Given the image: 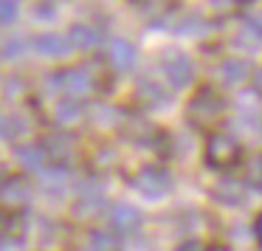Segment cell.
Instances as JSON below:
<instances>
[{
	"label": "cell",
	"instance_id": "cell-8",
	"mask_svg": "<svg viewBox=\"0 0 262 251\" xmlns=\"http://www.w3.org/2000/svg\"><path fill=\"white\" fill-rule=\"evenodd\" d=\"M211 198L223 206H245L248 200V181H239V178H220L211 192Z\"/></svg>",
	"mask_w": 262,
	"mask_h": 251
},
{
	"label": "cell",
	"instance_id": "cell-10",
	"mask_svg": "<svg viewBox=\"0 0 262 251\" xmlns=\"http://www.w3.org/2000/svg\"><path fill=\"white\" fill-rule=\"evenodd\" d=\"M141 223H144V217L133 203H113V209H110V226H113V232L136 234L141 228Z\"/></svg>",
	"mask_w": 262,
	"mask_h": 251
},
{
	"label": "cell",
	"instance_id": "cell-34",
	"mask_svg": "<svg viewBox=\"0 0 262 251\" xmlns=\"http://www.w3.org/2000/svg\"><path fill=\"white\" fill-rule=\"evenodd\" d=\"M6 181H9V175H6V166L0 164V186H3V183H6Z\"/></svg>",
	"mask_w": 262,
	"mask_h": 251
},
{
	"label": "cell",
	"instance_id": "cell-32",
	"mask_svg": "<svg viewBox=\"0 0 262 251\" xmlns=\"http://www.w3.org/2000/svg\"><path fill=\"white\" fill-rule=\"evenodd\" d=\"M9 226H12L9 215H6V212H0V237H6V234H9Z\"/></svg>",
	"mask_w": 262,
	"mask_h": 251
},
{
	"label": "cell",
	"instance_id": "cell-1",
	"mask_svg": "<svg viewBox=\"0 0 262 251\" xmlns=\"http://www.w3.org/2000/svg\"><path fill=\"white\" fill-rule=\"evenodd\" d=\"M223 110H226V99L220 96V91L203 85V88H198L192 102L186 104V119L198 127H211L214 121H220Z\"/></svg>",
	"mask_w": 262,
	"mask_h": 251
},
{
	"label": "cell",
	"instance_id": "cell-27",
	"mask_svg": "<svg viewBox=\"0 0 262 251\" xmlns=\"http://www.w3.org/2000/svg\"><path fill=\"white\" fill-rule=\"evenodd\" d=\"M17 17H20V3H14V0H0V23L9 26Z\"/></svg>",
	"mask_w": 262,
	"mask_h": 251
},
{
	"label": "cell",
	"instance_id": "cell-3",
	"mask_svg": "<svg viewBox=\"0 0 262 251\" xmlns=\"http://www.w3.org/2000/svg\"><path fill=\"white\" fill-rule=\"evenodd\" d=\"M130 186L136 189L138 195H144L147 200H161L169 195L172 189V178L164 166H155V164H144L136 175L130 178Z\"/></svg>",
	"mask_w": 262,
	"mask_h": 251
},
{
	"label": "cell",
	"instance_id": "cell-24",
	"mask_svg": "<svg viewBox=\"0 0 262 251\" xmlns=\"http://www.w3.org/2000/svg\"><path fill=\"white\" fill-rule=\"evenodd\" d=\"M26 48H29V43H26V40L12 37V40H6L3 46H0V57H3V59H20L26 54Z\"/></svg>",
	"mask_w": 262,
	"mask_h": 251
},
{
	"label": "cell",
	"instance_id": "cell-18",
	"mask_svg": "<svg viewBox=\"0 0 262 251\" xmlns=\"http://www.w3.org/2000/svg\"><path fill=\"white\" fill-rule=\"evenodd\" d=\"M82 116H85V104L79 102V99H59L57 108H54V119L59 121V124H74V121H79Z\"/></svg>",
	"mask_w": 262,
	"mask_h": 251
},
{
	"label": "cell",
	"instance_id": "cell-7",
	"mask_svg": "<svg viewBox=\"0 0 262 251\" xmlns=\"http://www.w3.org/2000/svg\"><path fill=\"white\" fill-rule=\"evenodd\" d=\"M104 59H107V65L116 71V74H130V71L136 68L138 51H136V46H133L130 40H124V37H113V40L107 43Z\"/></svg>",
	"mask_w": 262,
	"mask_h": 251
},
{
	"label": "cell",
	"instance_id": "cell-6",
	"mask_svg": "<svg viewBox=\"0 0 262 251\" xmlns=\"http://www.w3.org/2000/svg\"><path fill=\"white\" fill-rule=\"evenodd\" d=\"M104 206H107V198H104L102 183H99L96 178H91V181L82 183L79 198H76V203H74V215L76 217H93V215H99Z\"/></svg>",
	"mask_w": 262,
	"mask_h": 251
},
{
	"label": "cell",
	"instance_id": "cell-28",
	"mask_svg": "<svg viewBox=\"0 0 262 251\" xmlns=\"http://www.w3.org/2000/svg\"><path fill=\"white\" fill-rule=\"evenodd\" d=\"M57 14H59L57 3H37V6H34V17L42 20V23H51V20H57Z\"/></svg>",
	"mask_w": 262,
	"mask_h": 251
},
{
	"label": "cell",
	"instance_id": "cell-29",
	"mask_svg": "<svg viewBox=\"0 0 262 251\" xmlns=\"http://www.w3.org/2000/svg\"><path fill=\"white\" fill-rule=\"evenodd\" d=\"M46 91L48 93H62L65 91V74H62V71L46 74Z\"/></svg>",
	"mask_w": 262,
	"mask_h": 251
},
{
	"label": "cell",
	"instance_id": "cell-23",
	"mask_svg": "<svg viewBox=\"0 0 262 251\" xmlns=\"http://www.w3.org/2000/svg\"><path fill=\"white\" fill-rule=\"evenodd\" d=\"M91 119L96 121L99 127H113V124H119L121 119H124V113H121L119 108H113V104H96V108L91 110Z\"/></svg>",
	"mask_w": 262,
	"mask_h": 251
},
{
	"label": "cell",
	"instance_id": "cell-9",
	"mask_svg": "<svg viewBox=\"0 0 262 251\" xmlns=\"http://www.w3.org/2000/svg\"><path fill=\"white\" fill-rule=\"evenodd\" d=\"M31 46H34V51L40 54V57L46 59H65L74 48H71L68 37L57 34V31H46V34H37L34 40H31Z\"/></svg>",
	"mask_w": 262,
	"mask_h": 251
},
{
	"label": "cell",
	"instance_id": "cell-5",
	"mask_svg": "<svg viewBox=\"0 0 262 251\" xmlns=\"http://www.w3.org/2000/svg\"><path fill=\"white\" fill-rule=\"evenodd\" d=\"M65 74V93L71 99H88L96 93V85H99V76H93V71L88 65H76V68H68L62 71Z\"/></svg>",
	"mask_w": 262,
	"mask_h": 251
},
{
	"label": "cell",
	"instance_id": "cell-2",
	"mask_svg": "<svg viewBox=\"0 0 262 251\" xmlns=\"http://www.w3.org/2000/svg\"><path fill=\"white\" fill-rule=\"evenodd\" d=\"M203 158L211 170H231L243 158V147L231 133H211L209 141H206Z\"/></svg>",
	"mask_w": 262,
	"mask_h": 251
},
{
	"label": "cell",
	"instance_id": "cell-20",
	"mask_svg": "<svg viewBox=\"0 0 262 251\" xmlns=\"http://www.w3.org/2000/svg\"><path fill=\"white\" fill-rule=\"evenodd\" d=\"M42 175V189H48V195H62L68 186V166H48Z\"/></svg>",
	"mask_w": 262,
	"mask_h": 251
},
{
	"label": "cell",
	"instance_id": "cell-22",
	"mask_svg": "<svg viewBox=\"0 0 262 251\" xmlns=\"http://www.w3.org/2000/svg\"><path fill=\"white\" fill-rule=\"evenodd\" d=\"M26 130H29V124H26L20 116L0 113V138H6V141H17Z\"/></svg>",
	"mask_w": 262,
	"mask_h": 251
},
{
	"label": "cell",
	"instance_id": "cell-11",
	"mask_svg": "<svg viewBox=\"0 0 262 251\" xmlns=\"http://www.w3.org/2000/svg\"><path fill=\"white\" fill-rule=\"evenodd\" d=\"M14 158L20 161V166L29 172H46L48 166V153L40 141H26V144H17L14 147Z\"/></svg>",
	"mask_w": 262,
	"mask_h": 251
},
{
	"label": "cell",
	"instance_id": "cell-16",
	"mask_svg": "<svg viewBox=\"0 0 262 251\" xmlns=\"http://www.w3.org/2000/svg\"><path fill=\"white\" fill-rule=\"evenodd\" d=\"M68 43L76 51H91V48H96L99 43H102V31H99L96 26L76 23V26H71V31H68Z\"/></svg>",
	"mask_w": 262,
	"mask_h": 251
},
{
	"label": "cell",
	"instance_id": "cell-4",
	"mask_svg": "<svg viewBox=\"0 0 262 251\" xmlns=\"http://www.w3.org/2000/svg\"><path fill=\"white\" fill-rule=\"evenodd\" d=\"M161 74L166 76L172 88H186L194 79V65L183 51H164L161 54Z\"/></svg>",
	"mask_w": 262,
	"mask_h": 251
},
{
	"label": "cell",
	"instance_id": "cell-21",
	"mask_svg": "<svg viewBox=\"0 0 262 251\" xmlns=\"http://www.w3.org/2000/svg\"><path fill=\"white\" fill-rule=\"evenodd\" d=\"M124 133L127 136L133 138V141H149V138H152V124H149L147 119H141V116H127L124 113Z\"/></svg>",
	"mask_w": 262,
	"mask_h": 251
},
{
	"label": "cell",
	"instance_id": "cell-12",
	"mask_svg": "<svg viewBox=\"0 0 262 251\" xmlns=\"http://www.w3.org/2000/svg\"><path fill=\"white\" fill-rule=\"evenodd\" d=\"M136 99L149 110H164L169 104V91L155 79H138L136 85Z\"/></svg>",
	"mask_w": 262,
	"mask_h": 251
},
{
	"label": "cell",
	"instance_id": "cell-25",
	"mask_svg": "<svg viewBox=\"0 0 262 251\" xmlns=\"http://www.w3.org/2000/svg\"><path fill=\"white\" fill-rule=\"evenodd\" d=\"M23 96H26L23 76H6V82H3V99H23Z\"/></svg>",
	"mask_w": 262,
	"mask_h": 251
},
{
	"label": "cell",
	"instance_id": "cell-13",
	"mask_svg": "<svg viewBox=\"0 0 262 251\" xmlns=\"http://www.w3.org/2000/svg\"><path fill=\"white\" fill-rule=\"evenodd\" d=\"M40 144L46 147L48 161H54L57 166H65L74 158V136H68V133H51V136H46Z\"/></svg>",
	"mask_w": 262,
	"mask_h": 251
},
{
	"label": "cell",
	"instance_id": "cell-15",
	"mask_svg": "<svg viewBox=\"0 0 262 251\" xmlns=\"http://www.w3.org/2000/svg\"><path fill=\"white\" fill-rule=\"evenodd\" d=\"M31 198V186L26 178H9L3 186H0V200L6 206H12V209H17V206H26Z\"/></svg>",
	"mask_w": 262,
	"mask_h": 251
},
{
	"label": "cell",
	"instance_id": "cell-26",
	"mask_svg": "<svg viewBox=\"0 0 262 251\" xmlns=\"http://www.w3.org/2000/svg\"><path fill=\"white\" fill-rule=\"evenodd\" d=\"M200 29H206V23L200 17H186V20L178 23V34H181V37H200V34H203Z\"/></svg>",
	"mask_w": 262,
	"mask_h": 251
},
{
	"label": "cell",
	"instance_id": "cell-30",
	"mask_svg": "<svg viewBox=\"0 0 262 251\" xmlns=\"http://www.w3.org/2000/svg\"><path fill=\"white\" fill-rule=\"evenodd\" d=\"M175 251H206V245L200 243V240H183Z\"/></svg>",
	"mask_w": 262,
	"mask_h": 251
},
{
	"label": "cell",
	"instance_id": "cell-19",
	"mask_svg": "<svg viewBox=\"0 0 262 251\" xmlns=\"http://www.w3.org/2000/svg\"><path fill=\"white\" fill-rule=\"evenodd\" d=\"M234 46L243 48V51H256V48H262V29L245 20L243 29L234 34Z\"/></svg>",
	"mask_w": 262,
	"mask_h": 251
},
{
	"label": "cell",
	"instance_id": "cell-33",
	"mask_svg": "<svg viewBox=\"0 0 262 251\" xmlns=\"http://www.w3.org/2000/svg\"><path fill=\"white\" fill-rule=\"evenodd\" d=\"M254 237H256V243L262 245V212L256 215V220H254Z\"/></svg>",
	"mask_w": 262,
	"mask_h": 251
},
{
	"label": "cell",
	"instance_id": "cell-17",
	"mask_svg": "<svg viewBox=\"0 0 262 251\" xmlns=\"http://www.w3.org/2000/svg\"><path fill=\"white\" fill-rule=\"evenodd\" d=\"M88 248L91 251H124V243H121V234L107 232V228H93L91 237H88Z\"/></svg>",
	"mask_w": 262,
	"mask_h": 251
},
{
	"label": "cell",
	"instance_id": "cell-14",
	"mask_svg": "<svg viewBox=\"0 0 262 251\" xmlns=\"http://www.w3.org/2000/svg\"><path fill=\"white\" fill-rule=\"evenodd\" d=\"M248 76H251L248 59L231 57V59H223V62L217 65V82H220L223 88H237V85H243Z\"/></svg>",
	"mask_w": 262,
	"mask_h": 251
},
{
	"label": "cell",
	"instance_id": "cell-31",
	"mask_svg": "<svg viewBox=\"0 0 262 251\" xmlns=\"http://www.w3.org/2000/svg\"><path fill=\"white\" fill-rule=\"evenodd\" d=\"M251 85H254V93L262 99V68L254 71V76H251Z\"/></svg>",
	"mask_w": 262,
	"mask_h": 251
}]
</instances>
